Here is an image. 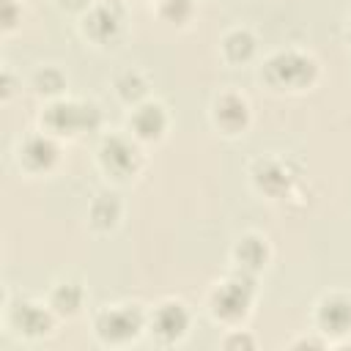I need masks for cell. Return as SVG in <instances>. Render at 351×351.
Here are the masks:
<instances>
[{
    "label": "cell",
    "mask_w": 351,
    "mask_h": 351,
    "mask_svg": "<svg viewBox=\"0 0 351 351\" xmlns=\"http://www.w3.org/2000/svg\"><path fill=\"white\" fill-rule=\"evenodd\" d=\"M263 77L277 88H304L315 80V60L304 52L285 49L266 60Z\"/></svg>",
    "instance_id": "7a4b0ae2"
},
{
    "label": "cell",
    "mask_w": 351,
    "mask_h": 351,
    "mask_svg": "<svg viewBox=\"0 0 351 351\" xmlns=\"http://www.w3.org/2000/svg\"><path fill=\"white\" fill-rule=\"evenodd\" d=\"M247 118H250V107L247 101L239 96V93H222L214 104V121L228 129V132H239L247 126Z\"/></svg>",
    "instance_id": "9c48e42d"
},
{
    "label": "cell",
    "mask_w": 351,
    "mask_h": 351,
    "mask_svg": "<svg viewBox=\"0 0 351 351\" xmlns=\"http://www.w3.org/2000/svg\"><path fill=\"white\" fill-rule=\"evenodd\" d=\"M159 14L165 19H170V22H184L192 14V3L189 0H162Z\"/></svg>",
    "instance_id": "d6986e66"
},
{
    "label": "cell",
    "mask_w": 351,
    "mask_h": 351,
    "mask_svg": "<svg viewBox=\"0 0 351 351\" xmlns=\"http://www.w3.org/2000/svg\"><path fill=\"white\" fill-rule=\"evenodd\" d=\"M118 25H121V19H118V14H115L110 5H96V8H90V14L85 16V33H88L90 38H96V41L112 38V36L118 33Z\"/></svg>",
    "instance_id": "4fadbf2b"
},
{
    "label": "cell",
    "mask_w": 351,
    "mask_h": 351,
    "mask_svg": "<svg viewBox=\"0 0 351 351\" xmlns=\"http://www.w3.org/2000/svg\"><path fill=\"white\" fill-rule=\"evenodd\" d=\"M222 52H225V58L233 60V63L250 60L252 52H255V38H252L247 30H230V33L222 38Z\"/></svg>",
    "instance_id": "2e32d148"
},
{
    "label": "cell",
    "mask_w": 351,
    "mask_h": 351,
    "mask_svg": "<svg viewBox=\"0 0 351 351\" xmlns=\"http://www.w3.org/2000/svg\"><path fill=\"white\" fill-rule=\"evenodd\" d=\"M315 321H318L321 332H326V335H346V332H351V299L343 296V293L324 296L318 302Z\"/></svg>",
    "instance_id": "52a82bcc"
},
{
    "label": "cell",
    "mask_w": 351,
    "mask_h": 351,
    "mask_svg": "<svg viewBox=\"0 0 351 351\" xmlns=\"http://www.w3.org/2000/svg\"><path fill=\"white\" fill-rule=\"evenodd\" d=\"M47 126L52 132H85L93 129L99 123V110L93 104H82V101H55L47 115H44Z\"/></svg>",
    "instance_id": "277c9868"
},
{
    "label": "cell",
    "mask_w": 351,
    "mask_h": 351,
    "mask_svg": "<svg viewBox=\"0 0 351 351\" xmlns=\"http://www.w3.org/2000/svg\"><path fill=\"white\" fill-rule=\"evenodd\" d=\"M145 315L137 304H112L96 315V335L104 343H129L145 329Z\"/></svg>",
    "instance_id": "3957f363"
},
{
    "label": "cell",
    "mask_w": 351,
    "mask_h": 351,
    "mask_svg": "<svg viewBox=\"0 0 351 351\" xmlns=\"http://www.w3.org/2000/svg\"><path fill=\"white\" fill-rule=\"evenodd\" d=\"M148 329L159 343H176L189 329V313L181 302L167 299V302L156 304L154 313L148 315Z\"/></svg>",
    "instance_id": "5b68a950"
},
{
    "label": "cell",
    "mask_w": 351,
    "mask_h": 351,
    "mask_svg": "<svg viewBox=\"0 0 351 351\" xmlns=\"http://www.w3.org/2000/svg\"><path fill=\"white\" fill-rule=\"evenodd\" d=\"M167 126V115L159 104H143L132 112V132L140 137V140H156L162 137Z\"/></svg>",
    "instance_id": "30bf717a"
},
{
    "label": "cell",
    "mask_w": 351,
    "mask_h": 351,
    "mask_svg": "<svg viewBox=\"0 0 351 351\" xmlns=\"http://www.w3.org/2000/svg\"><path fill=\"white\" fill-rule=\"evenodd\" d=\"M118 93L126 99V101H134L145 93V80L140 77V71H126L118 77Z\"/></svg>",
    "instance_id": "ac0fdd59"
},
{
    "label": "cell",
    "mask_w": 351,
    "mask_h": 351,
    "mask_svg": "<svg viewBox=\"0 0 351 351\" xmlns=\"http://www.w3.org/2000/svg\"><path fill=\"white\" fill-rule=\"evenodd\" d=\"M19 154H22V162L30 170H47L58 159V145L47 134H33V137L25 140V145H22Z\"/></svg>",
    "instance_id": "7c38bea8"
},
{
    "label": "cell",
    "mask_w": 351,
    "mask_h": 351,
    "mask_svg": "<svg viewBox=\"0 0 351 351\" xmlns=\"http://www.w3.org/2000/svg\"><path fill=\"white\" fill-rule=\"evenodd\" d=\"M36 88H38L41 93H58V90L63 88V77H60L55 69H44V71L36 74Z\"/></svg>",
    "instance_id": "ffe728a7"
},
{
    "label": "cell",
    "mask_w": 351,
    "mask_h": 351,
    "mask_svg": "<svg viewBox=\"0 0 351 351\" xmlns=\"http://www.w3.org/2000/svg\"><path fill=\"white\" fill-rule=\"evenodd\" d=\"M99 159L104 165L107 173H115V176H132L137 167H140V154L137 148L126 140V137H107L101 151H99Z\"/></svg>",
    "instance_id": "8992f818"
},
{
    "label": "cell",
    "mask_w": 351,
    "mask_h": 351,
    "mask_svg": "<svg viewBox=\"0 0 351 351\" xmlns=\"http://www.w3.org/2000/svg\"><path fill=\"white\" fill-rule=\"evenodd\" d=\"M118 214H121V206H118L115 195H99V200L90 206V222L96 228H112Z\"/></svg>",
    "instance_id": "e0dca14e"
},
{
    "label": "cell",
    "mask_w": 351,
    "mask_h": 351,
    "mask_svg": "<svg viewBox=\"0 0 351 351\" xmlns=\"http://www.w3.org/2000/svg\"><path fill=\"white\" fill-rule=\"evenodd\" d=\"M252 296H255V282L250 277V271H239L233 277H228L225 282H219L211 293V313L219 318V321H241L247 313H250V304H252Z\"/></svg>",
    "instance_id": "6da1fadb"
},
{
    "label": "cell",
    "mask_w": 351,
    "mask_h": 351,
    "mask_svg": "<svg viewBox=\"0 0 351 351\" xmlns=\"http://www.w3.org/2000/svg\"><path fill=\"white\" fill-rule=\"evenodd\" d=\"M236 261L244 271H255L266 263V244L258 236H244L236 244Z\"/></svg>",
    "instance_id": "9a60e30c"
},
{
    "label": "cell",
    "mask_w": 351,
    "mask_h": 351,
    "mask_svg": "<svg viewBox=\"0 0 351 351\" xmlns=\"http://www.w3.org/2000/svg\"><path fill=\"white\" fill-rule=\"evenodd\" d=\"M348 33H351V27H348Z\"/></svg>",
    "instance_id": "7402d4cb"
},
{
    "label": "cell",
    "mask_w": 351,
    "mask_h": 351,
    "mask_svg": "<svg viewBox=\"0 0 351 351\" xmlns=\"http://www.w3.org/2000/svg\"><path fill=\"white\" fill-rule=\"evenodd\" d=\"M52 307H44V304H36V302H19L11 313V321L16 326L19 335L25 337H41L52 329Z\"/></svg>",
    "instance_id": "ba28073f"
},
{
    "label": "cell",
    "mask_w": 351,
    "mask_h": 351,
    "mask_svg": "<svg viewBox=\"0 0 351 351\" xmlns=\"http://www.w3.org/2000/svg\"><path fill=\"white\" fill-rule=\"evenodd\" d=\"M225 346H228V348H233V346H255V340H252L250 335H244V332H236V335H230V337L225 340Z\"/></svg>",
    "instance_id": "44dd1931"
},
{
    "label": "cell",
    "mask_w": 351,
    "mask_h": 351,
    "mask_svg": "<svg viewBox=\"0 0 351 351\" xmlns=\"http://www.w3.org/2000/svg\"><path fill=\"white\" fill-rule=\"evenodd\" d=\"M49 307L55 313H60V315L80 313V307H82V288L77 282H60V285H55V291L49 296Z\"/></svg>",
    "instance_id": "5bb4252c"
},
{
    "label": "cell",
    "mask_w": 351,
    "mask_h": 351,
    "mask_svg": "<svg viewBox=\"0 0 351 351\" xmlns=\"http://www.w3.org/2000/svg\"><path fill=\"white\" fill-rule=\"evenodd\" d=\"M252 176H255L258 186L263 192H269V195H277V192L288 189V184H291V170H288V165L282 159H261L255 165Z\"/></svg>",
    "instance_id": "8fae6325"
}]
</instances>
